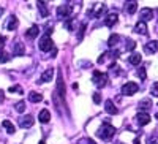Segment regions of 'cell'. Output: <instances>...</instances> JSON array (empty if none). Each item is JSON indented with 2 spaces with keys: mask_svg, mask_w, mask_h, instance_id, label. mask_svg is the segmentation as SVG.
Returning <instances> with one entry per match:
<instances>
[{
  "mask_svg": "<svg viewBox=\"0 0 158 144\" xmlns=\"http://www.w3.org/2000/svg\"><path fill=\"white\" fill-rule=\"evenodd\" d=\"M136 121H138V124L139 125H147L149 122H150V116H149V112H138L136 114Z\"/></svg>",
  "mask_w": 158,
  "mask_h": 144,
  "instance_id": "ba28073f",
  "label": "cell"
},
{
  "mask_svg": "<svg viewBox=\"0 0 158 144\" xmlns=\"http://www.w3.org/2000/svg\"><path fill=\"white\" fill-rule=\"evenodd\" d=\"M2 125L6 128V132H8V135H15V132H16V127L15 125H13L10 121H3L2 122Z\"/></svg>",
  "mask_w": 158,
  "mask_h": 144,
  "instance_id": "ffe728a7",
  "label": "cell"
},
{
  "mask_svg": "<svg viewBox=\"0 0 158 144\" xmlns=\"http://www.w3.org/2000/svg\"><path fill=\"white\" fill-rule=\"evenodd\" d=\"M138 90H139V86H138L136 83H133V81H130V83L123 84V87H122V94L127 95V97H130V95H135Z\"/></svg>",
  "mask_w": 158,
  "mask_h": 144,
  "instance_id": "277c9868",
  "label": "cell"
},
{
  "mask_svg": "<svg viewBox=\"0 0 158 144\" xmlns=\"http://www.w3.org/2000/svg\"><path fill=\"white\" fill-rule=\"evenodd\" d=\"M117 43H118V35H117V33H112V35L109 36V41H108V46L114 48V46H115Z\"/></svg>",
  "mask_w": 158,
  "mask_h": 144,
  "instance_id": "d4e9b609",
  "label": "cell"
},
{
  "mask_svg": "<svg viewBox=\"0 0 158 144\" xmlns=\"http://www.w3.org/2000/svg\"><path fill=\"white\" fill-rule=\"evenodd\" d=\"M100 101H101V95H100L98 92H95V94H94V103H97V104H98Z\"/></svg>",
  "mask_w": 158,
  "mask_h": 144,
  "instance_id": "e575fe53",
  "label": "cell"
},
{
  "mask_svg": "<svg viewBox=\"0 0 158 144\" xmlns=\"http://www.w3.org/2000/svg\"><path fill=\"white\" fill-rule=\"evenodd\" d=\"M2 15H3V8H2V6H0V16H2Z\"/></svg>",
  "mask_w": 158,
  "mask_h": 144,
  "instance_id": "f35d334b",
  "label": "cell"
},
{
  "mask_svg": "<svg viewBox=\"0 0 158 144\" xmlns=\"http://www.w3.org/2000/svg\"><path fill=\"white\" fill-rule=\"evenodd\" d=\"M40 33V29H38V25H32V27L27 30V33H25V36L30 38V40H33V38H36Z\"/></svg>",
  "mask_w": 158,
  "mask_h": 144,
  "instance_id": "ac0fdd59",
  "label": "cell"
},
{
  "mask_svg": "<svg viewBox=\"0 0 158 144\" xmlns=\"http://www.w3.org/2000/svg\"><path fill=\"white\" fill-rule=\"evenodd\" d=\"M3 44H5V36H0V51L3 49Z\"/></svg>",
  "mask_w": 158,
  "mask_h": 144,
  "instance_id": "d590c367",
  "label": "cell"
},
{
  "mask_svg": "<svg viewBox=\"0 0 158 144\" xmlns=\"http://www.w3.org/2000/svg\"><path fill=\"white\" fill-rule=\"evenodd\" d=\"M135 48H136V43L133 40H127V49L128 51H133Z\"/></svg>",
  "mask_w": 158,
  "mask_h": 144,
  "instance_id": "f1b7e54d",
  "label": "cell"
},
{
  "mask_svg": "<svg viewBox=\"0 0 158 144\" xmlns=\"http://www.w3.org/2000/svg\"><path fill=\"white\" fill-rule=\"evenodd\" d=\"M156 49H158V41H149L146 46H144V51L147 52V54H155L156 52Z\"/></svg>",
  "mask_w": 158,
  "mask_h": 144,
  "instance_id": "8fae6325",
  "label": "cell"
},
{
  "mask_svg": "<svg viewBox=\"0 0 158 144\" xmlns=\"http://www.w3.org/2000/svg\"><path fill=\"white\" fill-rule=\"evenodd\" d=\"M115 135V127H112L109 124V121H104V124L101 125V128L98 130V138L101 141H109L112 136Z\"/></svg>",
  "mask_w": 158,
  "mask_h": 144,
  "instance_id": "6da1fadb",
  "label": "cell"
},
{
  "mask_svg": "<svg viewBox=\"0 0 158 144\" xmlns=\"http://www.w3.org/2000/svg\"><path fill=\"white\" fill-rule=\"evenodd\" d=\"M38 6H40V13H41V16L46 18L49 15V10L46 8V3L44 2H38Z\"/></svg>",
  "mask_w": 158,
  "mask_h": 144,
  "instance_id": "cb8c5ba5",
  "label": "cell"
},
{
  "mask_svg": "<svg viewBox=\"0 0 158 144\" xmlns=\"http://www.w3.org/2000/svg\"><path fill=\"white\" fill-rule=\"evenodd\" d=\"M104 109H106L108 114H117L118 112V109L115 108V104L112 103V100H108L106 103H104Z\"/></svg>",
  "mask_w": 158,
  "mask_h": 144,
  "instance_id": "9a60e30c",
  "label": "cell"
},
{
  "mask_svg": "<svg viewBox=\"0 0 158 144\" xmlns=\"http://www.w3.org/2000/svg\"><path fill=\"white\" fill-rule=\"evenodd\" d=\"M73 13V8L70 6V5H62V6H59L57 8V16H59V19H65V18H68L70 15Z\"/></svg>",
  "mask_w": 158,
  "mask_h": 144,
  "instance_id": "8992f818",
  "label": "cell"
},
{
  "mask_svg": "<svg viewBox=\"0 0 158 144\" xmlns=\"http://www.w3.org/2000/svg\"><path fill=\"white\" fill-rule=\"evenodd\" d=\"M24 54H25V48L21 43H18L15 49H13V56H24Z\"/></svg>",
  "mask_w": 158,
  "mask_h": 144,
  "instance_id": "7402d4cb",
  "label": "cell"
},
{
  "mask_svg": "<svg viewBox=\"0 0 158 144\" xmlns=\"http://www.w3.org/2000/svg\"><path fill=\"white\" fill-rule=\"evenodd\" d=\"M149 144H158V141L155 138H149Z\"/></svg>",
  "mask_w": 158,
  "mask_h": 144,
  "instance_id": "8d00e7d4",
  "label": "cell"
},
{
  "mask_svg": "<svg viewBox=\"0 0 158 144\" xmlns=\"http://www.w3.org/2000/svg\"><path fill=\"white\" fill-rule=\"evenodd\" d=\"M104 11H106V6H104V5H101V8H100V10L95 13V18H100V16L103 15V13H104Z\"/></svg>",
  "mask_w": 158,
  "mask_h": 144,
  "instance_id": "1f68e13d",
  "label": "cell"
},
{
  "mask_svg": "<svg viewBox=\"0 0 158 144\" xmlns=\"http://www.w3.org/2000/svg\"><path fill=\"white\" fill-rule=\"evenodd\" d=\"M92 83H94L97 87H104V86L108 84V74L104 73V71H94Z\"/></svg>",
  "mask_w": 158,
  "mask_h": 144,
  "instance_id": "7a4b0ae2",
  "label": "cell"
},
{
  "mask_svg": "<svg viewBox=\"0 0 158 144\" xmlns=\"http://www.w3.org/2000/svg\"><path fill=\"white\" fill-rule=\"evenodd\" d=\"M84 32H85V24H82V27H81V30H79V36H77V40H79V41L82 40V35H84Z\"/></svg>",
  "mask_w": 158,
  "mask_h": 144,
  "instance_id": "836d02e7",
  "label": "cell"
},
{
  "mask_svg": "<svg viewBox=\"0 0 158 144\" xmlns=\"http://www.w3.org/2000/svg\"><path fill=\"white\" fill-rule=\"evenodd\" d=\"M32 125H33V117L30 114H27V116H24V117L19 119V127H22V128H30Z\"/></svg>",
  "mask_w": 158,
  "mask_h": 144,
  "instance_id": "52a82bcc",
  "label": "cell"
},
{
  "mask_svg": "<svg viewBox=\"0 0 158 144\" xmlns=\"http://www.w3.org/2000/svg\"><path fill=\"white\" fill-rule=\"evenodd\" d=\"M128 62L131 65H135V67H138V65H141V62H142V56L139 54V52H133V54L128 57Z\"/></svg>",
  "mask_w": 158,
  "mask_h": 144,
  "instance_id": "30bf717a",
  "label": "cell"
},
{
  "mask_svg": "<svg viewBox=\"0 0 158 144\" xmlns=\"http://www.w3.org/2000/svg\"><path fill=\"white\" fill-rule=\"evenodd\" d=\"M57 95H60V98L65 97V84H63V78H62L60 73H59V78H57Z\"/></svg>",
  "mask_w": 158,
  "mask_h": 144,
  "instance_id": "9c48e42d",
  "label": "cell"
},
{
  "mask_svg": "<svg viewBox=\"0 0 158 144\" xmlns=\"http://www.w3.org/2000/svg\"><path fill=\"white\" fill-rule=\"evenodd\" d=\"M150 92H152V95H153V97H158V83L152 84V89H150Z\"/></svg>",
  "mask_w": 158,
  "mask_h": 144,
  "instance_id": "f546056e",
  "label": "cell"
},
{
  "mask_svg": "<svg viewBox=\"0 0 158 144\" xmlns=\"http://www.w3.org/2000/svg\"><path fill=\"white\" fill-rule=\"evenodd\" d=\"M136 8H138V3H136V2H128V3H125V11L128 13V15H133V13H136Z\"/></svg>",
  "mask_w": 158,
  "mask_h": 144,
  "instance_id": "d6986e66",
  "label": "cell"
},
{
  "mask_svg": "<svg viewBox=\"0 0 158 144\" xmlns=\"http://www.w3.org/2000/svg\"><path fill=\"white\" fill-rule=\"evenodd\" d=\"M152 18H153V10H152V8H142V10L139 11V19H141V22L146 24L147 21H152Z\"/></svg>",
  "mask_w": 158,
  "mask_h": 144,
  "instance_id": "5b68a950",
  "label": "cell"
},
{
  "mask_svg": "<svg viewBox=\"0 0 158 144\" xmlns=\"http://www.w3.org/2000/svg\"><path fill=\"white\" fill-rule=\"evenodd\" d=\"M40 144H46V142H44V141H40Z\"/></svg>",
  "mask_w": 158,
  "mask_h": 144,
  "instance_id": "ab89813d",
  "label": "cell"
},
{
  "mask_svg": "<svg viewBox=\"0 0 158 144\" xmlns=\"http://www.w3.org/2000/svg\"><path fill=\"white\" fill-rule=\"evenodd\" d=\"M135 33H139V35H147V25L144 24V22H138L135 25Z\"/></svg>",
  "mask_w": 158,
  "mask_h": 144,
  "instance_id": "2e32d148",
  "label": "cell"
},
{
  "mask_svg": "<svg viewBox=\"0 0 158 144\" xmlns=\"http://www.w3.org/2000/svg\"><path fill=\"white\" fill-rule=\"evenodd\" d=\"M8 90H10L11 94H13V92H18V94H22V89H21L19 86H11V87H10Z\"/></svg>",
  "mask_w": 158,
  "mask_h": 144,
  "instance_id": "4dcf8cb0",
  "label": "cell"
},
{
  "mask_svg": "<svg viewBox=\"0 0 158 144\" xmlns=\"http://www.w3.org/2000/svg\"><path fill=\"white\" fill-rule=\"evenodd\" d=\"M3 101V90H0V103Z\"/></svg>",
  "mask_w": 158,
  "mask_h": 144,
  "instance_id": "74e56055",
  "label": "cell"
},
{
  "mask_svg": "<svg viewBox=\"0 0 158 144\" xmlns=\"http://www.w3.org/2000/svg\"><path fill=\"white\" fill-rule=\"evenodd\" d=\"M52 76H54V70H52V68H48V70L43 71L41 78H40V81H41V83H49V81L52 79Z\"/></svg>",
  "mask_w": 158,
  "mask_h": 144,
  "instance_id": "4fadbf2b",
  "label": "cell"
},
{
  "mask_svg": "<svg viewBox=\"0 0 158 144\" xmlns=\"http://www.w3.org/2000/svg\"><path fill=\"white\" fill-rule=\"evenodd\" d=\"M118 144H123V142H118Z\"/></svg>",
  "mask_w": 158,
  "mask_h": 144,
  "instance_id": "60d3db41",
  "label": "cell"
},
{
  "mask_svg": "<svg viewBox=\"0 0 158 144\" xmlns=\"http://www.w3.org/2000/svg\"><path fill=\"white\" fill-rule=\"evenodd\" d=\"M43 100V95L41 94H38V92H30L29 94V101L32 103H38V101H41Z\"/></svg>",
  "mask_w": 158,
  "mask_h": 144,
  "instance_id": "44dd1931",
  "label": "cell"
},
{
  "mask_svg": "<svg viewBox=\"0 0 158 144\" xmlns=\"http://www.w3.org/2000/svg\"><path fill=\"white\" fill-rule=\"evenodd\" d=\"M77 144H95V142L92 141L90 138H84V139H81V141H79Z\"/></svg>",
  "mask_w": 158,
  "mask_h": 144,
  "instance_id": "d6a6232c",
  "label": "cell"
},
{
  "mask_svg": "<svg viewBox=\"0 0 158 144\" xmlns=\"http://www.w3.org/2000/svg\"><path fill=\"white\" fill-rule=\"evenodd\" d=\"M16 27H18V19H16V16H11V18L8 19L6 29H8V30H15Z\"/></svg>",
  "mask_w": 158,
  "mask_h": 144,
  "instance_id": "603a6c76",
  "label": "cell"
},
{
  "mask_svg": "<svg viewBox=\"0 0 158 144\" xmlns=\"http://www.w3.org/2000/svg\"><path fill=\"white\" fill-rule=\"evenodd\" d=\"M38 119H40V122L48 124L51 121V112L48 109H41V112H40V116H38Z\"/></svg>",
  "mask_w": 158,
  "mask_h": 144,
  "instance_id": "e0dca14e",
  "label": "cell"
},
{
  "mask_svg": "<svg viewBox=\"0 0 158 144\" xmlns=\"http://www.w3.org/2000/svg\"><path fill=\"white\" fill-rule=\"evenodd\" d=\"M138 76L141 78V79L144 81V79H146V78H147V74H146V68H144V67H141L139 70H138Z\"/></svg>",
  "mask_w": 158,
  "mask_h": 144,
  "instance_id": "83f0119b",
  "label": "cell"
},
{
  "mask_svg": "<svg viewBox=\"0 0 158 144\" xmlns=\"http://www.w3.org/2000/svg\"><path fill=\"white\" fill-rule=\"evenodd\" d=\"M8 60H10V54L2 49V51H0V63H5V62H8Z\"/></svg>",
  "mask_w": 158,
  "mask_h": 144,
  "instance_id": "484cf974",
  "label": "cell"
},
{
  "mask_svg": "<svg viewBox=\"0 0 158 144\" xmlns=\"http://www.w3.org/2000/svg\"><path fill=\"white\" fill-rule=\"evenodd\" d=\"M139 109H142V112H146L147 109H152V100L150 98H144L139 101Z\"/></svg>",
  "mask_w": 158,
  "mask_h": 144,
  "instance_id": "5bb4252c",
  "label": "cell"
},
{
  "mask_svg": "<svg viewBox=\"0 0 158 144\" xmlns=\"http://www.w3.org/2000/svg\"><path fill=\"white\" fill-rule=\"evenodd\" d=\"M54 48V41L51 40V35H43L41 40H40V49L43 52H48Z\"/></svg>",
  "mask_w": 158,
  "mask_h": 144,
  "instance_id": "3957f363",
  "label": "cell"
},
{
  "mask_svg": "<svg viewBox=\"0 0 158 144\" xmlns=\"http://www.w3.org/2000/svg\"><path fill=\"white\" fill-rule=\"evenodd\" d=\"M15 109L18 111V112H24V109H25V101H18L16 104H15Z\"/></svg>",
  "mask_w": 158,
  "mask_h": 144,
  "instance_id": "4316f807",
  "label": "cell"
},
{
  "mask_svg": "<svg viewBox=\"0 0 158 144\" xmlns=\"http://www.w3.org/2000/svg\"><path fill=\"white\" fill-rule=\"evenodd\" d=\"M117 19H118L117 13H109V15L106 16V19H104V24H106L108 27H112L114 24H117Z\"/></svg>",
  "mask_w": 158,
  "mask_h": 144,
  "instance_id": "7c38bea8",
  "label": "cell"
}]
</instances>
